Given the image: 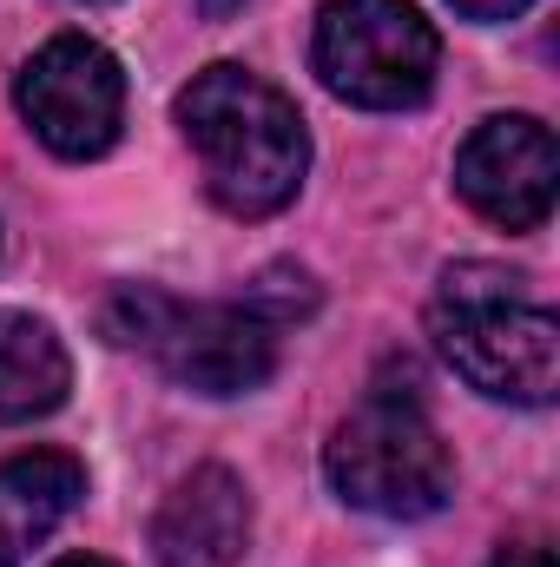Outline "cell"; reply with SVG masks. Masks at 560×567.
Here are the masks:
<instances>
[{
	"instance_id": "obj_14",
	"label": "cell",
	"mask_w": 560,
	"mask_h": 567,
	"mask_svg": "<svg viewBox=\"0 0 560 567\" xmlns=\"http://www.w3.org/2000/svg\"><path fill=\"white\" fill-rule=\"evenodd\" d=\"M198 7H205V13H211V20H225V13H238V7H245V0H198Z\"/></svg>"
},
{
	"instance_id": "obj_9",
	"label": "cell",
	"mask_w": 560,
	"mask_h": 567,
	"mask_svg": "<svg viewBox=\"0 0 560 567\" xmlns=\"http://www.w3.org/2000/svg\"><path fill=\"white\" fill-rule=\"evenodd\" d=\"M86 468L66 449H27L0 462V567H27V555L80 508Z\"/></svg>"
},
{
	"instance_id": "obj_3",
	"label": "cell",
	"mask_w": 560,
	"mask_h": 567,
	"mask_svg": "<svg viewBox=\"0 0 560 567\" xmlns=\"http://www.w3.org/2000/svg\"><path fill=\"white\" fill-rule=\"evenodd\" d=\"M278 330L258 303H185L158 284H120L106 297V337L191 396L265 390L278 370Z\"/></svg>"
},
{
	"instance_id": "obj_5",
	"label": "cell",
	"mask_w": 560,
	"mask_h": 567,
	"mask_svg": "<svg viewBox=\"0 0 560 567\" xmlns=\"http://www.w3.org/2000/svg\"><path fill=\"white\" fill-rule=\"evenodd\" d=\"M310 66L336 100L363 113H409L435 93L442 40L409 0H323Z\"/></svg>"
},
{
	"instance_id": "obj_2",
	"label": "cell",
	"mask_w": 560,
	"mask_h": 567,
	"mask_svg": "<svg viewBox=\"0 0 560 567\" xmlns=\"http://www.w3.org/2000/svg\"><path fill=\"white\" fill-rule=\"evenodd\" d=\"M428 337L468 390H481L495 403H521V410L554 403L560 317L554 303L535 297L528 278H515L501 265L442 271L435 297H428Z\"/></svg>"
},
{
	"instance_id": "obj_12",
	"label": "cell",
	"mask_w": 560,
	"mask_h": 567,
	"mask_svg": "<svg viewBox=\"0 0 560 567\" xmlns=\"http://www.w3.org/2000/svg\"><path fill=\"white\" fill-rule=\"evenodd\" d=\"M455 13H468V20H515V13H528L535 0H448Z\"/></svg>"
},
{
	"instance_id": "obj_8",
	"label": "cell",
	"mask_w": 560,
	"mask_h": 567,
	"mask_svg": "<svg viewBox=\"0 0 560 567\" xmlns=\"http://www.w3.org/2000/svg\"><path fill=\"white\" fill-rule=\"evenodd\" d=\"M251 548V495L225 462L191 468L152 515L158 567H238Z\"/></svg>"
},
{
	"instance_id": "obj_1",
	"label": "cell",
	"mask_w": 560,
	"mask_h": 567,
	"mask_svg": "<svg viewBox=\"0 0 560 567\" xmlns=\"http://www.w3.org/2000/svg\"><path fill=\"white\" fill-rule=\"evenodd\" d=\"M178 133L198 152L205 192L231 218H278L303 192L310 172V126L297 100L278 93L251 66H205L178 93Z\"/></svg>"
},
{
	"instance_id": "obj_7",
	"label": "cell",
	"mask_w": 560,
	"mask_h": 567,
	"mask_svg": "<svg viewBox=\"0 0 560 567\" xmlns=\"http://www.w3.org/2000/svg\"><path fill=\"white\" fill-rule=\"evenodd\" d=\"M455 192L475 218L501 231H541L560 198V145L541 120L501 113L481 120L468 145L455 152Z\"/></svg>"
},
{
	"instance_id": "obj_6",
	"label": "cell",
	"mask_w": 560,
	"mask_h": 567,
	"mask_svg": "<svg viewBox=\"0 0 560 567\" xmlns=\"http://www.w3.org/2000/svg\"><path fill=\"white\" fill-rule=\"evenodd\" d=\"M20 120L33 126V140L60 158H100L120 140L126 120V73L120 60L86 40V33H53L13 80Z\"/></svg>"
},
{
	"instance_id": "obj_11",
	"label": "cell",
	"mask_w": 560,
	"mask_h": 567,
	"mask_svg": "<svg viewBox=\"0 0 560 567\" xmlns=\"http://www.w3.org/2000/svg\"><path fill=\"white\" fill-rule=\"evenodd\" d=\"M488 567H554V548L548 542H508Z\"/></svg>"
},
{
	"instance_id": "obj_15",
	"label": "cell",
	"mask_w": 560,
	"mask_h": 567,
	"mask_svg": "<svg viewBox=\"0 0 560 567\" xmlns=\"http://www.w3.org/2000/svg\"><path fill=\"white\" fill-rule=\"evenodd\" d=\"M86 7H100V0H86Z\"/></svg>"
},
{
	"instance_id": "obj_4",
	"label": "cell",
	"mask_w": 560,
	"mask_h": 567,
	"mask_svg": "<svg viewBox=\"0 0 560 567\" xmlns=\"http://www.w3.org/2000/svg\"><path fill=\"white\" fill-rule=\"evenodd\" d=\"M323 475L350 508L383 515V522H422V515L448 508V495H455V455H448L442 429L428 423V410L403 390L363 396L330 429Z\"/></svg>"
},
{
	"instance_id": "obj_13",
	"label": "cell",
	"mask_w": 560,
	"mask_h": 567,
	"mask_svg": "<svg viewBox=\"0 0 560 567\" xmlns=\"http://www.w3.org/2000/svg\"><path fill=\"white\" fill-rule=\"evenodd\" d=\"M53 567H120V561H106V555H60Z\"/></svg>"
},
{
	"instance_id": "obj_10",
	"label": "cell",
	"mask_w": 560,
	"mask_h": 567,
	"mask_svg": "<svg viewBox=\"0 0 560 567\" xmlns=\"http://www.w3.org/2000/svg\"><path fill=\"white\" fill-rule=\"evenodd\" d=\"M73 390V357L53 337V323L0 310V429L53 416Z\"/></svg>"
}]
</instances>
